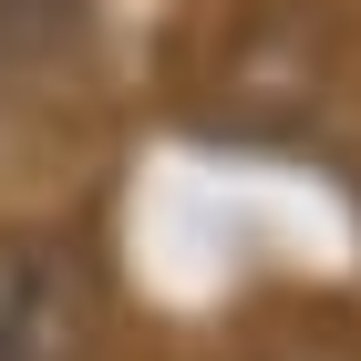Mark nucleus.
Instances as JSON below:
<instances>
[{
    "instance_id": "f257e3e1",
    "label": "nucleus",
    "mask_w": 361,
    "mask_h": 361,
    "mask_svg": "<svg viewBox=\"0 0 361 361\" xmlns=\"http://www.w3.org/2000/svg\"><path fill=\"white\" fill-rule=\"evenodd\" d=\"M104 269L62 227H0V361H93Z\"/></svg>"
}]
</instances>
